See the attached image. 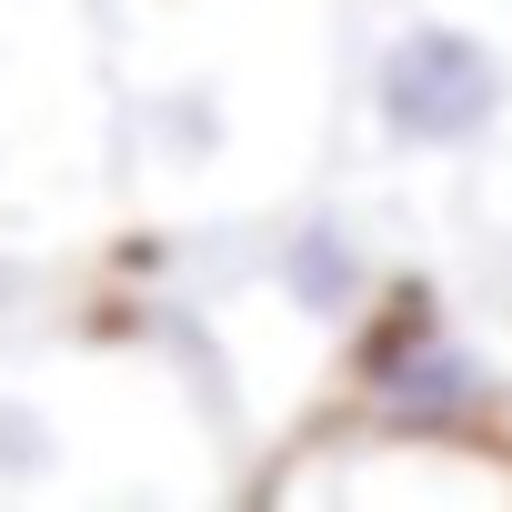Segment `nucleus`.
Segmentation results:
<instances>
[{
    "label": "nucleus",
    "instance_id": "f03ea898",
    "mask_svg": "<svg viewBox=\"0 0 512 512\" xmlns=\"http://www.w3.org/2000/svg\"><path fill=\"white\" fill-rule=\"evenodd\" d=\"M292 292H302L312 312H342V302H352V251H342L332 231L292 241Z\"/></svg>",
    "mask_w": 512,
    "mask_h": 512
},
{
    "label": "nucleus",
    "instance_id": "f257e3e1",
    "mask_svg": "<svg viewBox=\"0 0 512 512\" xmlns=\"http://www.w3.org/2000/svg\"><path fill=\"white\" fill-rule=\"evenodd\" d=\"M372 101H382V121H392L402 141L452 151V141H472V131L502 111V61H492L472 31H402V41L382 51Z\"/></svg>",
    "mask_w": 512,
    "mask_h": 512
}]
</instances>
